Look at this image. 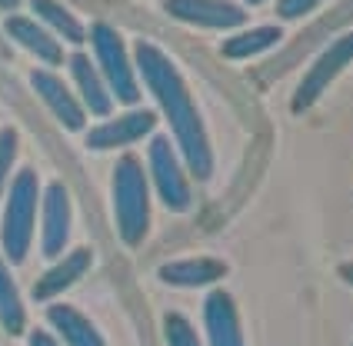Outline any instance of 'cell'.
Instances as JSON below:
<instances>
[{
	"mask_svg": "<svg viewBox=\"0 0 353 346\" xmlns=\"http://www.w3.org/2000/svg\"><path fill=\"white\" fill-rule=\"evenodd\" d=\"M223 269L227 267L216 260H180V263L160 269V276L176 287H200V283H214L216 276H223Z\"/></svg>",
	"mask_w": 353,
	"mask_h": 346,
	"instance_id": "cell-7",
	"label": "cell"
},
{
	"mask_svg": "<svg viewBox=\"0 0 353 346\" xmlns=\"http://www.w3.org/2000/svg\"><path fill=\"white\" fill-rule=\"evenodd\" d=\"M87 263H90V250H77L74 256H67L60 267H54L37 283V300H47V296H54V293H60V289H67L80 273L87 269Z\"/></svg>",
	"mask_w": 353,
	"mask_h": 346,
	"instance_id": "cell-9",
	"label": "cell"
},
{
	"mask_svg": "<svg viewBox=\"0 0 353 346\" xmlns=\"http://www.w3.org/2000/svg\"><path fill=\"white\" fill-rule=\"evenodd\" d=\"M167 343L170 346H200L194 336V329L187 320H180V316H170L167 320Z\"/></svg>",
	"mask_w": 353,
	"mask_h": 346,
	"instance_id": "cell-13",
	"label": "cell"
},
{
	"mask_svg": "<svg viewBox=\"0 0 353 346\" xmlns=\"http://www.w3.org/2000/svg\"><path fill=\"white\" fill-rule=\"evenodd\" d=\"M250 3H260V0H250Z\"/></svg>",
	"mask_w": 353,
	"mask_h": 346,
	"instance_id": "cell-18",
	"label": "cell"
},
{
	"mask_svg": "<svg viewBox=\"0 0 353 346\" xmlns=\"http://www.w3.org/2000/svg\"><path fill=\"white\" fill-rule=\"evenodd\" d=\"M67 223H70L67 193H63V187H50L47 207H43V250H47V256L60 253V247L67 243Z\"/></svg>",
	"mask_w": 353,
	"mask_h": 346,
	"instance_id": "cell-6",
	"label": "cell"
},
{
	"mask_svg": "<svg viewBox=\"0 0 353 346\" xmlns=\"http://www.w3.org/2000/svg\"><path fill=\"white\" fill-rule=\"evenodd\" d=\"M117 223H120V236L127 243H140L143 233H147V193H143V180L134 160H123L117 170Z\"/></svg>",
	"mask_w": 353,
	"mask_h": 346,
	"instance_id": "cell-2",
	"label": "cell"
},
{
	"mask_svg": "<svg viewBox=\"0 0 353 346\" xmlns=\"http://www.w3.org/2000/svg\"><path fill=\"white\" fill-rule=\"evenodd\" d=\"M30 230H34V173L27 170L14 183L7 220H3V247L10 253V260H23V253L30 247Z\"/></svg>",
	"mask_w": 353,
	"mask_h": 346,
	"instance_id": "cell-3",
	"label": "cell"
},
{
	"mask_svg": "<svg viewBox=\"0 0 353 346\" xmlns=\"http://www.w3.org/2000/svg\"><path fill=\"white\" fill-rule=\"evenodd\" d=\"M30 346H57L47 333H34V340H30Z\"/></svg>",
	"mask_w": 353,
	"mask_h": 346,
	"instance_id": "cell-16",
	"label": "cell"
},
{
	"mask_svg": "<svg viewBox=\"0 0 353 346\" xmlns=\"http://www.w3.org/2000/svg\"><path fill=\"white\" fill-rule=\"evenodd\" d=\"M50 320H54V327L63 333V340L70 346H103V340H100V333L83 316H80L77 309L70 307H54L50 309Z\"/></svg>",
	"mask_w": 353,
	"mask_h": 346,
	"instance_id": "cell-8",
	"label": "cell"
},
{
	"mask_svg": "<svg viewBox=\"0 0 353 346\" xmlns=\"http://www.w3.org/2000/svg\"><path fill=\"white\" fill-rule=\"evenodd\" d=\"M154 173H157V187H160L163 203L174 207V210H183V207L190 203V190H187L183 173L176 170L174 156L167 154V143H163V140L154 143Z\"/></svg>",
	"mask_w": 353,
	"mask_h": 346,
	"instance_id": "cell-5",
	"label": "cell"
},
{
	"mask_svg": "<svg viewBox=\"0 0 353 346\" xmlns=\"http://www.w3.org/2000/svg\"><path fill=\"white\" fill-rule=\"evenodd\" d=\"M0 320H3V327L10 329V333H17L23 327V307H20L17 289H14V283H10V276H7L3 267H0Z\"/></svg>",
	"mask_w": 353,
	"mask_h": 346,
	"instance_id": "cell-11",
	"label": "cell"
},
{
	"mask_svg": "<svg viewBox=\"0 0 353 346\" xmlns=\"http://www.w3.org/2000/svg\"><path fill=\"white\" fill-rule=\"evenodd\" d=\"M340 276H343V280L353 287V263H343V267H340Z\"/></svg>",
	"mask_w": 353,
	"mask_h": 346,
	"instance_id": "cell-17",
	"label": "cell"
},
{
	"mask_svg": "<svg viewBox=\"0 0 353 346\" xmlns=\"http://www.w3.org/2000/svg\"><path fill=\"white\" fill-rule=\"evenodd\" d=\"M143 127H147V116H134L130 123H117V127H110V130H97V134L90 136V143H94V147H110V143H120V140H127V136H137Z\"/></svg>",
	"mask_w": 353,
	"mask_h": 346,
	"instance_id": "cell-12",
	"label": "cell"
},
{
	"mask_svg": "<svg viewBox=\"0 0 353 346\" xmlns=\"http://www.w3.org/2000/svg\"><path fill=\"white\" fill-rule=\"evenodd\" d=\"M280 37H283L280 27H260V30H250V34L236 37L234 43H227V54L230 57H250V54H260V50L274 47Z\"/></svg>",
	"mask_w": 353,
	"mask_h": 346,
	"instance_id": "cell-10",
	"label": "cell"
},
{
	"mask_svg": "<svg viewBox=\"0 0 353 346\" xmlns=\"http://www.w3.org/2000/svg\"><path fill=\"white\" fill-rule=\"evenodd\" d=\"M203 320H207V336L210 346H243L240 333V316H236L234 300L227 293H210L203 303Z\"/></svg>",
	"mask_w": 353,
	"mask_h": 346,
	"instance_id": "cell-4",
	"label": "cell"
},
{
	"mask_svg": "<svg viewBox=\"0 0 353 346\" xmlns=\"http://www.w3.org/2000/svg\"><path fill=\"white\" fill-rule=\"evenodd\" d=\"M350 63H353V30L350 34H340V37L310 63V70L303 74L300 87H296L294 110H307L310 103H316V100L323 96V90H327V87L343 74V67H350Z\"/></svg>",
	"mask_w": 353,
	"mask_h": 346,
	"instance_id": "cell-1",
	"label": "cell"
},
{
	"mask_svg": "<svg viewBox=\"0 0 353 346\" xmlns=\"http://www.w3.org/2000/svg\"><path fill=\"white\" fill-rule=\"evenodd\" d=\"M323 0H280V7H276V14L280 17H307L310 10H316Z\"/></svg>",
	"mask_w": 353,
	"mask_h": 346,
	"instance_id": "cell-14",
	"label": "cell"
},
{
	"mask_svg": "<svg viewBox=\"0 0 353 346\" xmlns=\"http://www.w3.org/2000/svg\"><path fill=\"white\" fill-rule=\"evenodd\" d=\"M7 163H10V136L0 140V187H3V173H7Z\"/></svg>",
	"mask_w": 353,
	"mask_h": 346,
	"instance_id": "cell-15",
	"label": "cell"
}]
</instances>
